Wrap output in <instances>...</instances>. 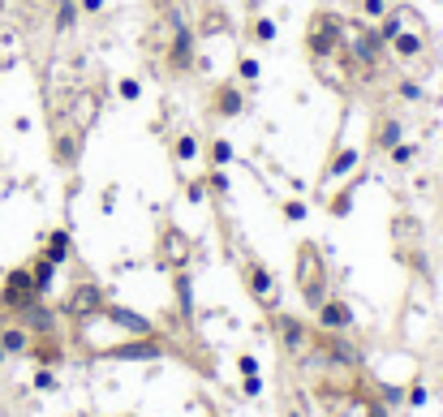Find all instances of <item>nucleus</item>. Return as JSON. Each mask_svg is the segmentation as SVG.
Masks as SVG:
<instances>
[{
	"instance_id": "obj_1",
	"label": "nucleus",
	"mask_w": 443,
	"mask_h": 417,
	"mask_svg": "<svg viewBox=\"0 0 443 417\" xmlns=\"http://www.w3.org/2000/svg\"><path fill=\"white\" fill-rule=\"evenodd\" d=\"M74 340L91 357H155L163 348L159 331L142 315L121 310L113 301H103L86 319H74Z\"/></svg>"
},
{
	"instance_id": "obj_2",
	"label": "nucleus",
	"mask_w": 443,
	"mask_h": 417,
	"mask_svg": "<svg viewBox=\"0 0 443 417\" xmlns=\"http://www.w3.org/2000/svg\"><path fill=\"white\" fill-rule=\"evenodd\" d=\"M383 43L396 52V61H418L422 52L430 47V26L422 22V13H418V9H396L392 18H387Z\"/></svg>"
},
{
	"instance_id": "obj_3",
	"label": "nucleus",
	"mask_w": 443,
	"mask_h": 417,
	"mask_svg": "<svg viewBox=\"0 0 443 417\" xmlns=\"http://www.w3.org/2000/svg\"><path fill=\"white\" fill-rule=\"evenodd\" d=\"M293 280H297V293L306 305H323L327 301V284H331V271H327V258L318 245H301L297 258H293Z\"/></svg>"
},
{
	"instance_id": "obj_4",
	"label": "nucleus",
	"mask_w": 443,
	"mask_h": 417,
	"mask_svg": "<svg viewBox=\"0 0 443 417\" xmlns=\"http://www.w3.org/2000/svg\"><path fill=\"white\" fill-rule=\"evenodd\" d=\"M190 258H194V241H190L181 228H163V233H159V263H163V267H177V271H181Z\"/></svg>"
},
{
	"instance_id": "obj_5",
	"label": "nucleus",
	"mask_w": 443,
	"mask_h": 417,
	"mask_svg": "<svg viewBox=\"0 0 443 417\" xmlns=\"http://www.w3.org/2000/svg\"><path fill=\"white\" fill-rule=\"evenodd\" d=\"M246 284H250V293H254V301L263 305V310H280V284H275V276L267 271V267H258V263H250L246 267Z\"/></svg>"
},
{
	"instance_id": "obj_6",
	"label": "nucleus",
	"mask_w": 443,
	"mask_h": 417,
	"mask_svg": "<svg viewBox=\"0 0 443 417\" xmlns=\"http://www.w3.org/2000/svg\"><path fill=\"white\" fill-rule=\"evenodd\" d=\"M314 315H318V327H323V331H336V336H340V331L353 327V310H349V301H340V297H327Z\"/></svg>"
},
{
	"instance_id": "obj_7",
	"label": "nucleus",
	"mask_w": 443,
	"mask_h": 417,
	"mask_svg": "<svg viewBox=\"0 0 443 417\" xmlns=\"http://www.w3.org/2000/svg\"><path fill=\"white\" fill-rule=\"evenodd\" d=\"M103 301H108V297H103L95 284H78V288L65 297V315H69V323H74V319H86V315H95Z\"/></svg>"
},
{
	"instance_id": "obj_8",
	"label": "nucleus",
	"mask_w": 443,
	"mask_h": 417,
	"mask_svg": "<svg viewBox=\"0 0 443 417\" xmlns=\"http://www.w3.org/2000/svg\"><path fill=\"white\" fill-rule=\"evenodd\" d=\"M275 327H280V336H284V348L289 353H310V331L297 323V319H289V315H280V310H275Z\"/></svg>"
},
{
	"instance_id": "obj_9",
	"label": "nucleus",
	"mask_w": 443,
	"mask_h": 417,
	"mask_svg": "<svg viewBox=\"0 0 443 417\" xmlns=\"http://www.w3.org/2000/svg\"><path fill=\"white\" fill-rule=\"evenodd\" d=\"M43 258L61 267L65 258H69V233H52V237H47V245H43Z\"/></svg>"
},
{
	"instance_id": "obj_10",
	"label": "nucleus",
	"mask_w": 443,
	"mask_h": 417,
	"mask_svg": "<svg viewBox=\"0 0 443 417\" xmlns=\"http://www.w3.org/2000/svg\"><path fill=\"white\" fill-rule=\"evenodd\" d=\"M362 13L366 18H383L387 13V0H362Z\"/></svg>"
},
{
	"instance_id": "obj_11",
	"label": "nucleus",
	"mask_w": 443,
	"mask_h": 417,
	"mask_svg": "<svg viewBox=\"0 0 443 417\" xmlns=\"http://www.w3.org/2000/svg\"><path fill=\"white\" fill-rule=\"evenodd\" d=\"M194 155H198L194 138H177V160H194Z\"/></svg>"
},
{
	"instance_id": "obj_12",
	"label": "nucleus",
	"mask_w": 443,
	"mask_h": 417,
	"mask_svg": "<svg viewBox=\"0 0 443 417\" xmlns=\"http://www.w3.org/2000/svg\"><path fill=\"white\" fill-rule=\"evenodd\" d=\"M254 35H258V43H271V39H275V26H271V22H258Z\"/></svg>"
},
{
	"instance_id": "obj_13",
	"label": "nucleus",
	"mask_w": 443,
	"mask_h": 417,
	"mask_svg": "<svg viewBox=\"0 0 443 417\" xmlns=\"http://www.w3.org/2000/svg\"><path fill=\"white\" fill-rule=\"evenodd\" d=\"M35 383H39L43 392H47V387H57V379H52V370H39V379H35Z\"/></svg>"
},
{
	"instance_id": "obj_14",
	"label": "nucleus",
	"mask_w": 443,
	"mask_h": 417,
	"mask_svg": "<svg viewBox=\"0 0 443 417\" xmlns=\"http://www.w3.org/2000/svg\"><path fill=\"white\" fill-rule=\"evenodd\" d=\"M82 13H103V0H82Z\"/></svg>"
},
{
	"instance_id": "obj_15",
	"label": "nucleus",
	"mask_w": 443,
	"mask_h": 417,
	"mask_svg": "<svg viewBox=\"0 0 443 417\" xmlns=\"http://www.w3.org/2000/svg\"><path fill=\"white\" fill-rule=\"evenodd\" d=\"M121 95L125 99H138V82H121Z\"/></svg>"
},
{
	"instance_id": "obj_16",
	"label": "nucleus",
	"mask_w": 443,
	"mask_h": 417,
	"mask_svg": "<svg viewBox=\"0 0 443 417\" xmlns=\"http://www.w3.org/2000/svg\"><path fill=\"white\" fill-rule=\"evenodd\" d=\"M0 357H5V353H0Z\"/></svg>"
}]
</instances>
